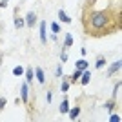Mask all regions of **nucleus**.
<instances>
[{"label": "nucleus", "mask_w": 122, "mask_h": 122, "mask_svg": "<svg viewBox=\"0 0 122 122\" xmlns=\"http://www.w3.org/2000/svg\"><path fill=\"white\" fill-rule=\"evenodd\" d=\"M27 100H29V84L24 82V84L20 86V102L27 104Z\"/></svg>", "instance_id": "2"}, {"label": "nucleus", "mask_w": 122, "mask_h": 122, "mask_svg": "<svg viewBox=\"0 0 122 122\" xmlns=\"http://www.w3.org/2000/svg\"><path fill=\"white\" fill-rule=\"evenodd\" d=\"M69 60V55H67V47H62V53H60V62H67Z\"/></svg>", "instance_id": "18"}, {"label": "nucleus", "mask_w": 122, "mask_h": 122, "mask_svg": "<svg viewBox=\"0 0 122 122\" xmlns=\"http://www.w3.org/2000/svg\"><path fill=\"white\" fill-rule=\"evenodd\" d=\"M58 20L64 22V24H71V16L67 15L64 9H58Z\"/></svg>", "instance_id": "7"}, {"label": "nucleus", "mask_w": 122, "mask_h": 122, "mask_svg": "<svg viewBox=\"0 0 122 122\" xmlns=\"http://www.w3.org/2000/svg\"><path fill=\"white\" fill-rule=\"evenodd\" d=\"M49 29L53 31L55 35H58V33H60V24H58V22H51V24H49Z\"/></svg>", "instance_id": "15"}, {"label": "nucleus", "mask_w": 122, "mask_h": 122, "mask_svg": "<svg viewBox=\"0 0 122 122\" xmlns=\"http://www.w3.org/2000/svg\"><path fill=\"white\" fill-rule=\"evenodd\" d=\"M24 22H25V25H27V27H33V25L36 24V13H35V11H29V13L25 15Z\"/></svg>", "instance_id": "3"}, {"label": "nucleus", "mask_w": 122, "mask_h": 122, "mask_svg": "<svg viewBox=\"0 0 122 122\" xmlns=\"http://www.w3.org/2000/svg\"><path fill=\"white\" fill-rule=\"evenodd\" d=\"M80 115V106H75V107H69V111H67V117L71 118V120H75L76 117Z\"/></svg>", "instance_id": "9"}, {"label": "nucleus", "mask_w": 122, "mask_h": 122, "mask_svg": "<svg viewBox=\"0 0 122 122\" xmlns=\"http://www.w3.org/2000/svg\"><path fill=\"white\" fill-rule=\"evenodd\" d=\"M84 31L89 36H106L120 29V15L113 9H84Z\"/></svg>", "instance_id": "1"}, {"label": "nucleus", "mask_w": 122, "mask_h": 122, "mask_svg": "<svg viewBox=\"0 0 122 122\" xmlns=\"http://www.w3.org/2000/svg\"><path fill=\"white\" fill-rule=\"evenodd\" d=\"M46 22L42 20V24H40V40H42V44H46L47 42V36H46Z\"/></svg>", "instance_id": "12"}, {"label": "nucleus", "mask_w": 122, "mask_h": 122, "mask_svg": "<svg viewBox=\"0 0 122 122\" xmlns=\"http://www.w3.org/2000/svg\"><path fill=\"white\" fill-rule=\"evenodd\" d=\"M80 75H82V69H75V73H73V76H69V80H71V84H75L78 78H80Z\"/></svg>", "instance_id": "17"}, {"label": "nucleus", "mask_w": 122, "mask_h": 122, "mask_svg": "<svg viewBox=\"0 0 122 122\" xmlns=\"http://www.w3.org/2000/svg\"><path fill=\"white\" fill-rule=\"evenodd\" d=\"M53 75H55V76H62V66H60V64H58V66L55 67V71H53Z\"/></svg>", "instance_id": "24"}, {"label": "nucleus", "mask_w": 122, "mask_h": 122, "mask_svg": "<svg viewBox=\"0 0 122 122\" xmlns=\"http://www.w3.org/2000/svg\"><path fill=\"white\" fill-rule=\"evenodd\" d=\"M73 46V35L71 33H66V38H64V47H71Z\"/></svg>", "instance_id": "14"}, {"label": "nucleus", "mask_w": 122, "mask_h": 122, "mask_svg": "<svg viewBox=\"0 0 122 122\" xmlns=\"http://www.w3.org/2000/svg\"><path fill=\"white\" fill-rule=\"evenodd\" d=\"M35 76H36V80L40 82V84L46 82V75H44V69H42V67H35Z\"/></svg>", "instance_id": "10"}, {"label": "nucleus", "mask_w": 122, "mask_h": 122, "mask_svg": "<svg viewBox=\"0 0 122 122\" xmlns=\"http://www.w3.org/2000/svg\"><path fill=\"white\" fill-rule=\"evenodd\" d=\"M24 25H25L24 18H20V16H15V27H16V29H22Z\"/></svg>", "instance_id": "16"}, {"label": "nucleus", "mask_w": 122, "mask_h": 122, "mask_svg": "<svg viewBox=\"0 0 122 122\" xmlns=\"http://www.w3.org/2000/svg\"><path fill=\"white\" fill-rule=\"evenodd\" d=\"M24 73H25V82L31 84V82H33V76H35V69L27 67V69H24Z\"/></svg>", "instance_id": "13"}, {"label": "nucleus", "mask_w": 122, "mask_h": 122, "mask_svg": "<svg viewBox=\"0 0 122 122\" xmlns=\"http://www.w3.org/2000/svg\"><path fill=\"white\" fill-rule=\"evenodd\" d=\"M69 86H71V80L67 75H62V86H60V91L62 93H67L69 91Z\"/></svg>", "instance_id": "5"}, {"label": "nucleus", "mask_w": 122, "mask_h": 122, "mask_svg": "<svg viewBox=\"0 0 122 122\" xmlns=\"http://www.w3.org/2000/svg\"><path fill=\"white\" fill-rule=\"evenodd\" d=\"M75 67H76V69H82V71H84V69H87V67H89V62H87L86 58H80V60H76V62H75Z\"/></svg>", "instance_id": "11"}, {"label": "nucleus", "mask_w": 122, "mask_h": 122, "mask_svg": "<svg viewBox=\"0 0 122 122\" xmlns=\"http://www.w3.org/2000/svg\"><path fill=\"white\" fill-rule=\"evenodd\" d=\"M104 107H106V109H109V111H113V109H115V100L106 102V104H104Z\"/></svg>", "instance_id": "22"}, {"label": "nucleus", "mask_w": 122, "mask_h": 122, "mask_svg": "<svg viewBox=\"0 0 122 122\" xmlns=\"http://www.w3.org/2000/svg\"><path fill=\"white\" fill-rule=\"evenodd\" d=\"M13 75H15V76H20V75H24V67H22V66H16L15 69H13Z\"/></svg>", "instance_id": "20"}, {"label": "nucleus", "mask_w": 122, "mask_h": 122, "mask_svg": "<svg viewBox=\"0 0 122 122\" xmlns=\"http://www.w3.org/2000/svg\"><path fill=\"white\" fill-rule=\"evenodd\" d=\"M5 104H7V98H0V111L5 107Z\"/></svg>", "instance_id": "25"}, {"label": "nucleus", "mask_w": 122, "mask_h": 122, "mask_svg": "<svg viewBox=\"0 0 122 122\" xmlns=\"http://www.w3.org/2000/svg\"><path fill=\"white\" fill-rule=\"evenodd\" d=\"M106 66V58H98L97 62H95V67H97V69H100V67H104Z\"/></svg>", "instance_id": "21"}, {"label": "nucleus", "mask_w": 122, "mask_h": 122, "mask_svg": "<svg viewBox=\"0 0 122 122\" xmlns=\"http://www.w3.org/2000/svg\"><path fill=\"white\" fill-rule=\"evenodd\" d=\"M46 100H47V102H51V100H53V93H51V91H47V95H46Z\"/></svg>", "instance_id": "26"}, {"label": "nucleus", "mask_w": 122, "mask_h": 122, "mask_svg": "<svg viewBox=\"0 0 122 122\" xmlns=\"http://www.w3.org/2000/svg\"><path fill=\"white\" fill-rule=\"evenodd\" d=\"M78 80H80V84H82V86H87V84H89V80H91V71H87V69H84Z\"/></svg>", "instance_id": "6"}, {"label": "nucleus", "mask_w": 122, "mask_h": 122, "mask_svg": "<svg viewBox=\"0 0 122 122\" xmlns=\"http://www.w3.org/2000/svg\"><path fill=\"white\" fill-rule=\"evenodd\" d=\"M120 66H122V62L120 60H115L111 66H109V69H107V76H113L115 73H118V71H120Z\"/></svg>", "instance_id": "4"}, {"label": "nucleus", "mask_w": 122, "mask_h": 122, "mask_svg": "<svg viewBox=\"0 0 122 122\" xmlns=\"http://www.w3.org/2000/svg\"><path fill=\"white\" fill-rule=\"evenodd\" d=\"M0 7H7V0H0Z\"/></svg>", "instance_id": "27"}, {"label": "nucleus", "mask_w": 122, "mask_h": 122, "mask_svg": "<svg viewBox=\"0 0 122 122\" xmlns=\"http://www.w3.org/2000/svg\"><path fill=\"white\" fill-rule=\"evenodd\" d=\"M58 111H60L62 115H67V111H69V98H62L60 107H58Z\"/></svg>", "instance_id": "8"}, {"label": "nucleus", "mask_w": 122, "mask_h": 122, "mask_svg": "<svg viewBox=\"0 0 122 122\" xmlns=\"http://www.w3.org/2000/svg\"><path fill=\"white\" fill-rule=\"evenodd\" d=\"M118 89H120V80L115 84V87H113V100H117V97H118Z\"/></svg>", "instance_id": "19"}, {"label": "nucleus", "mask_w": 122, "mask_h": 122, "mask_svg": "<svg viewBox=\"0 0 122 122\" xmlns=\"http://www.w3.org/2000/svg\"><path fill=\"white\" fill-rule=\"evenodd\" d=\"M109 122H120V115H117V113H111V115H109Z\"/></svg>", "instance_id": "23"}]
</instances>
